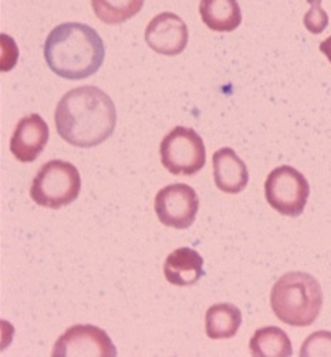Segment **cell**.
<instances>
[{
    "instance_id": "1",
    "label": "cell",
    "mask_w": 331,
    "mask_h": 357,
    "mask_svg": "<svg viewBox=\"0 0 331 357\" xmlns=\"http://www.w3.org/2000/svg\"><path fill=\"white\" fill-rule=\"evenodd\" d=\"M54 121L59 135L79 149H93L113 135L117 110L111 97L95 86L66 93L57 104Z\"/></svg>"
},
{
    "instance_id": "2",
    "label": "cell",
    "mask_w": 331,
    "mask_h": 357,
    "mask_svg": "<svg viewBox=\"0 0 331 357\" xmlns=\"http://www.w3.org/2000/svg\"><path fill=\"white\" fill-rule=\"evenodd\" d=\"M45 59L57 76L66 80H83L100 70L105 47L97 30L70 22L50 31L45 43Z\"/></svg>"
},
{
    "instance_id": "3",
    "label": "cell",
    "mask_w": 331,
    "mask_h": 357,
    "mask_svg": "<svg viewBox=\"0 0 331 357\" xmlns=\"http://www.w3.org/2000/svg\"><path fill=\"white\" fill-rule=\"evenodd\" d=\"M270 306L283 324L296 328L310 326L323 307L320 283L310 273L288 272L273 284Z\"/></svg>"
},
{
    "instance_id": "4",
    "label": "cell",
    "mask_w": 331,
    "mask_h": 357,
    "mask_svg": "<svg viewBox=\"0 0 331 357\" xmlns=\"http://www.w3.org/2000/svg\"><path fill=\"white\" fill-rule=\"evenodd\" d=\"M82 191V176L71 162L52 160L34 176L30 197L39 206L59 209L75 202Z\"/></svg>"
},
{
    "instance_id": "5",
    "label": "cell",
    "mask_w": 331,
    "mask_h": 357,
    "mask_svg": "<svg viewBox=\"0 0 331 357\" xmlns=\"http://www.w3.org/2000/svg\"><path fill=\"white\" fill-rule=\"evenodd\" d=\"M161 162L172 175H195L206 164L202 137L188 127L178 126L168 132L160 147Z\"/></svg>"
},
{
    "instance_id": "6",
    "label": "cell",
    "mask_w": 331,
    "mask_h": 357,
    "mask_svg": "<svg viewBox=\"0 0 331 357\" xmlns=\"http://www.w3.org/2000/svg\"><path fill=\"white\" fill-rule=\"evenodd\" d=\"M265 195L269 205L284 217H300L310 195L306 176L290 165L275 168L266 178Z\"/></svg>"
},
{
    "instance_id": "7",
    "label": "cell",
    "mask_w": 331,
    "mask_h": 357,
    "mask_svg": "<svg viewBox=\"0 0 331 357\" xmlns=\"http://www.w3.org/2000/svg\"><path fill=\"white\" fill-rule=\"evenodd\" d=\"M154 209L158 220L165 227L187 229L197 220L199 197L191 185L171 184L158 191Z\"/></svg>"
},
{
    "instance_id": "8",
    "label": "cell",
    "mask_w": 331,
    "mask_h": 357,
    "mask_svg": "<svg viewBox=\"0 0 331 357\" xmlns=\"http://www.w3.org/2000/svg\"><path fill=\"white\" fill-rule=\"evenodd\" d=\"M53 357H116L117 349L105 331L93 325L67 329L53 347Z\"/></svg>"
},
{
    "instance_id": "9",
    "label": "cell",
    "mask_w": 331,
    "mask_h": 357,
    "mask_svg": "<svg viewBox=\"0 0 331 357\" xmlns=\"http://www.w3.org/2000/svg\"><path fill=\"white\" fill-rule=\"evenodd\" d=\"M190 40L188 26L178 15L162 12L145 29V42L155 53L174 57L187 49Z\"/></svg>"
},
{
    "instance_id": "10",
    "label": "cell",
    "mask_w": 331,
    "mask_h": 357,
    "mask_svg": "<svg viewBox=\"0 0 331 357\" xmlns=\"http://www.w3.org/2000/svg\"><path fill=\"white\" fill-rule=\"evenodd\" d=\"M49 126L39 114L23 117L10 138V153L20 162L38 160L49 142Z\"/></svg>"
},
{
    "instance_id": "11",
    "label": "cell",
    "mask_w": 331,
    "mask_h": 357,
    "mask_svg": "<svg viewBox=\"0 0 331 357\" xmlns=\"http://www.w3.org/2000/svg\"><path fill=\"white\" fill-rule=\"evenodd\" d=\"M213 180L225 194H239L249 183V172L243 160L229 147L217 150L212 157Z\"/></svg>"
},
{
    "instance_id": "12",
    "label": "cell",
    "mask_w": 331,
    "mask_h": 357,
    "mask_svg": "<svg viewBox=\"0 0 331 357\" xmlns=\"http://www.w3.org/2000/svg\"><path fill=\"white\" fill-rule=\"evenodd\" d=\"M165 279L174 287H192L203 275V258L192 248H179L164 264Z\"/></svg>"
},
{
    "instance_id": "13",
    "label": "cell",
    "mask_w": 331,
    "mask_h": 357,
    "mask_svg": "<svg viewBox=\"0 0 331 357\" xmlns=\"http://www.w3.org/2000/svg\"><path fill=\"white\" fill-rule=\"evenodd\" d=\"M199 15L206 27L219 33L233 31L242 23L238 0H201Z\"/></svg>"
},
{
    "instance_id": "14",
    "label": "cell",
    "mask_w": 331,
    "mask_h": 357,
    "mask_svg": "<svg viewBox=\"0 0 331 357\" xmlns=\"http://www.w3.org/2000/svg\"><path fill=\"white\" fill-rule=\"evenodd\" d=\"M242 325V312L232 303H217L208 309L205 316L206 335L212 340L236 336Z\"/></svg>"
},
{
    "instance_id": "15",
    "label": "cell",
    "mask_w": 331,
    "mask_h": 357,
    "mask_svg": "<svg viewBox=\"0 0 331 357\" xmlns=\"http://www.w3.org/2000/svg\"><path fill=\"white\" fill-rule=\"evenodd\" d=\"M249 349L254 357H290L293 354L288 336L276 326L257 329L250 339Z\"/></svg>"
},
{
    "instance_id": "16",
    "label": "cell",
    "mask_w": 331,
    "mask_h": 357,
    "mask_svg": "<svg viewBox=\"0 0 331 357\" xmlns=\"http://www.w3.org/2000/svg\"><path fill=\"white\" fill-rule=\"evenodd\" d=\"M145 0H91L95 16L105 24H121L141 12Z\"/></svg>"
},
{
    "instance_id": "17",
    "label": "cell",
    "mask_w": 331,
    "mask_h": 357,
    "mask_svg": "<svg viewBox=\"0 0 331 357\" xmlns=\"http://www.w3.org/2000/svg\"><path fill=\"white\" fill-rule=\"evenodd\" d=\"M300 356H331V333L320 331L310 335L300 349Z\"/></svg>"
},
{
    "instance_id": "18",
    "label": "cell",
    "mask_w": 331,
    "mask_h": 357,
    "mask_svg": "<svg viewBox=\"0 0 331 357\" xmlns=\"http://www.w3.org/2000/svg\"><path fill=\"white\" fill-rule=\"evenodd\" d=\"M310 3V10L305 15L303 23L305 27L311 34H320L324 31V29L328 24V16L321 8V0H307Z\"/></svg>"
},
{
    "instance_id": "19",
    "label": "cell",
    "mask_w": 331,
    "mask_h": 357,
    "mask_svg": "<svg viewBox=\"0 0 331 357\" xmlns=\"http://www.w3.org/2000/svg\"><path fill=\"white\" fill-rule=\"evenodd\" d=\"M320 52L327 57V60L331 63V36L327 38L324 42L320 43Z\"/></svg>"
}]
</instances>
